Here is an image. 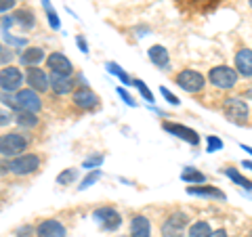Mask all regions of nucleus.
<instances>
[{
    "label": "nucleus",
    "instance_id": "nucleus-43",
    "mask_svg": "<svg viewBox=\"0 0 252 237\" xmlns=\"http://www.w3.org/2000/svg\"><path fill=\"white\" fill-rule=\"evenodd\" d=\"M244 99L252 101V86H250V89H246V90H244Z\"/></svg>",
    "mask_w": 252,
    "mask_h": 237
},
{
    "label": "nucleus",
    "instance_id": "nucleus-47",
    "mask_svg": "<svg viewBox=\"0 0 252 237\" xmlns=\"http://www.w3.org/2000/svg\"><path fill=\"white\" fill-rule=\"evenodd\" d=\"M248 4H250V9H252V0H248Z\"/></svg>",
    "mask_w": 252,
    "mask_h": 237
},
{
    "label": "nucleus",
    "instance_id": "nucleus-35",
    "mask_svg": "<svg viewBox=\"0 0 252 237\" xmlns=\"http://www.w3.org/2000/svg\"><path fill=\"white\" fill-rule=\"evenodd\" d=\"M15 4H17V0H0V13H6V11H11Z\"/></svg>",
    "mask_w": 252,
    "mask_h": 237
},
{
    "label": "nucleus",
    "instance_id": "nucleus-6",
    "mask_svg": "<svg viewBox=\"0 0 252 237\" xmlns=\"http://www.w3.org/2000/svg\"><path fill=\"white\" fill-rule=\"evenodd\" d=\"M189 227V214L185 212H170L162 223V237H185V231Z\"/></svg>",
    "mask_w": 252,
    "mask_h": 237
},
{
    "label": "nucleus",
    "instance_id": "nucleus-10",
    "mask_svg": "<svg viewBox=\"0 0 252 237\" xmlns=\"http://www.w3.org/2000/svg\"><path fill=\"white\" fill-rule=\"evenodd\" d=\"M23 84V74L19 67H13V65H6L2 72H0V89L6 90V92H15L19 90Z\"/></svg>",
    "mask_w": 252,
    "mask_h": 237
},
{
    "label": "nucleus",
    "instance_id": "nucleus-17",
    "mask_svg": "<svg viewBox=\"0 0 252 237\" xmlns=\"http://www.w3.org/2000/svg\"><path fill=\"white\" fill-rule=\"evenodd\" d=\"M147 57H149V61H152L156 67H160V69H168L170 67V55H168V51L164 49L162 44L149 46Z\"/></svg>",
    "mask_w": 252,
    "mask_h": 237
},
{
    "label": "nucleus",
    "instance_id": "nucleus-1",
    "mask_svg": "<svg viewBox=\"0 0 252 237\" xmlns=\"http://www.w3.org/2000/svg\"><path fill=\"white\" fill-rule=\"evenodd\" d=\"M206 80L210 82V86H215L217 90H233L235 86H238L240 76L229 65H215V67H210Z\"/></svg>",
    "mask_w": 252,
    "mask_h": 237
},
{
    "label": "nucleus",
    "instance_id": "nucleus-42",
    "mask_svg": "<svg viewBox=\"0 0 252 237\" xmlns=\"http://www.w3.org/2000/svg\"><path fill=\"white\" fill-rule=\"evenodd\" d=\"M208 237H227V231L225 229H217V231H212Z\"/></svg>",
    "mask_w": 252,
    "mask_h": 237
},
{
    "label": "nucleus",
    "instance_id": "nucleus-19",
    "mask_svg": "<svg viewBox=\"0 0 252 237\" xmlns=\"http://www.w3.org/2000/svg\"><path fill=\"white\" fill-rule=\"evenodd\" d=\"M187 193L189 195H202V197H212V200H225V193L220 189L212 187V185H193V187H187Z\"/></svg>",
    "mask_w": 252,
    "mask_h": 237
},
{
    "label": "nucleus",
    "instance_id": "nucleus-31",
    "mask_svg": "<svg viewBox=\"0 0 252 237\" xmlns=\"http://www.w3.org/2000/svg\"><path fill=\"white\" fill-rule=\"evenodd\" d=\"M0 99H2V103L9 107V109H13V112H19L17 109V101H15V97L11 92H6V90H2V94H0Z\"/></svg>",
    "mask_w": 252,
    "mask_h": 237
},
{
    "label": "nucleus",
    "instance_id": "nucleus-21",
    "mask_svg": "<svg viewBox=\"0 0 252 237\" xmlns=\"http://www.w3.org/2000/svg\"><path fill=\"white\" fill-rule=\"evenodd\" d=\"M220 172H223V175H225L227 178H231L235 185H240V187H244V189H250V191H252V180H248V178L244 177L238 168H235V166H231V164H229V166H225V168L220 170Z\"/></svg>",
    "mask_w": 252,
    "mask_h": 237
},
{
    "label": "nucleus",
    "instance_id": "nucleus-8",
    "mask_svg": "<svg viewBox=\"0 0 252 237\" xmlns=\"http://www.w3.org/2000/svg\"><path fill=\"white\" fill-rule=\"evenodd\" d=\"M72 101L78 109H82V112H93V109L99 107V94L91 90L89 86H80V89L72 90Z\"/></svg>",
    "mask_w": 252,
    "mask_h": 237
},
{
    "label": "nucleus",
    "instance_id": "nucleus-34",
    "mask_svg": "<svg viewBox=\"0 0 252 237\" xmlns=\"http://www.w3.org/2000/svg\"><path fill=\"white\" fill-rule=\"evenodd\" d=\"M160 92L164 94V99H166L168 101V103L170 105H181V101H179V97H175V94H172L168 89H160Z\"/></svg>",
    "mask_w": 252,
    "mask_h": 237
},
{
    "label": "nucleus",
    "instance_id": "nucleus-39",
    "mask_svg": "<svg viewBox=\"0 0 252 237\" xmlns=\"http://www.w3.org/2000/svg\"><path fill=\"white\" fill-rule=\"evenodd\" d=\"M11 120H13V116L9 112H0V126H6Z\"/></svg>",
    "mask_w": 252,
    "mask_h": 237
},
{
    "label": "nucleus",
    "instance_id": "nucleus-46",
    "mask_svg": "<svg viewBox=\"0 0 252 237\" xmlns=\"http://www.w3.org/2000/svg\"><path fill=\"white\" fill-rule=\"evenodd\" d=\"M248 237H252V229H250V231H248Z\"/></svg>",
    "mask_w": 252,
    "mask_h": 237
},
{
    "label": "nucleus",
    "instance_id": "nucleus-20",
    "mask_svg": "<svg viewBox=\"0 0 252 237\" xmlns=\"http://www.w3.org/2000/svg\"><path fill=\"white\" fill-rule=\"evenodd\" d=\"M42 59H44V49H40V46H30V49L23 51L21 57H19V61L26 67L38 65V63H42Z\"/></svg>",
    "mask_w": 252,
    "mask_h": 237
},
{
    "label": "nucleus",
    "instance_id": "nucleus-32",
    "mask_svg": "<svg viewBox=\"0 0 252 237\" xmlns=\"http://www.w3.org/2000/svg\"><path fill=\"white\" fill-rule=\"evenodd\" d=\"M206 143H208V151H220V149H223V141L219 137H212V134L208 137Z\"/></svg>",
    "mask_w": 252,
    "mask_h": 237
},
{
    "label": "nucleus",
    "instance_id": "nucleus-37",
    "mask_svg": "<svg viewBox=\"0 0 252 237\" xmlns=\"http://www.w3.org/2000/svg\"><path fill=\"white\" fill-rule=\"evenodd\" d=\"M32 235H34V229L32 227H21L17 231V237H32Z\"/></svg>",
    "mask_w": 252,
    "mask_h": 237
},
{
    "label": "nucleus",
    "instance_id": "nucleus-29",
    "mask_svg": "<svg viewBox=\"0 0 252 237\" xmlns=\"http://www.w3.org/2000/svg\"><path fill=\"white\" fill-rule=\"evenodd\" d=\"M107 72H112V74H116L120 80L124 82V84H132V80H130V76L126 74V72H122L120 69V65L118 63H107Z\"/></svg>",
    "mask_w": 252,
    "mask_h": 237
},
{
    "label": "nucleus",
    "instance_id": "nucleus-36",
    "mask_svg": "<svg viewBox=\"0 0 252 237\" xmlns=\"http://www.w3.org/2000/svg\"><path fill=\"white\" fill-rule=\"evenodd\" d=\"M4 40L15 44V46H26V40H21V38H13L11 34H4Z\"/></svg>",
    "mask_w": 252,
    "mask_h": 237
},
{
    "label": "nucleus",
    "instance_id": "nucleus-45",
    "mask_svg": "<svg viewBox=\"0 0 252 237\" xmlns=\"http://www.w3.org/2000/svg\"><path fill=\"white\" fill-rule=\"evenodd\" d=\"M242 149H244V151H248V153L252 155V147H248V145H242Z\"/></svg>",
    "mask_w": 252,
    "mask_h": 237
},
{
    "label": "nucleus",
    "instance_id": "nucleus-15",
    "mask_svg": "<svg viewBox=\"0 0 252 237\" xmlns=\"http://www.w3.org/2000/svg\"><path fill=\"white\" fill-rule=\"evenodd\" d=\"M67 231L57 218H46L36 227V237H65Z\"/></svg>",
    "mask_w": 252,
    "mask_h": 237
},
{
    "label": "nucleus",
    "instance_id": "nucleus-25",
    "mask_svg": "<svg viewBox=\"0 0 252 237\" xmlns=\"http://www.w3.org/2000/svg\"><path fill=\"white\" fill-rule=\"evenodd\" d=\"M181 178H183L185 183H193V185H202V183H206L208 180V177L204 175V172L195 170V168H185L183 175H181Z\"/></svg>",
    "mask_w": 252,
    "mask_h": 237
},
{
    "label": "nucleus",
    "instance_id": "nucleus-40",
    "mask_svg": "<svg viewBox=\"0 0 252 237\" xmlns=\"http://www.w3.org/2000/svg\"><path fill=\"white\" fill-rule=\"evenodd\" d=\"M101 162H103V157L97 155V157H93V160H86V162H84V168H91V166H99Z\"/></svg>",
    "mask_w": 252,
    "mask_h": 237
},
{
    "label": "nucleus",
    "instance_id": "nucleus-3",
    "mask_svg": "<svg viewBox=\"0 0 252 237\" xmlns=\"http://www.w3.org/2000/svg\"><path fill=\"white\" fill-rule=\"evenodd\" d=\"M2 168L9 170L11 175L28 177V175H32V172H36L38 168H40V157H38L36 153H21L17 157H11Z\"/></svg>",
    "mask_w": 252,
    "mask_h": 237
},
{
    "label": "nucleus",
    "instance_id": "nucleus-2",
    "mask_svg": "<svg viewBox=\"0 0 252 237\" xmlns=\"http://www.w3.org/2000/svg\"><path fill=\"white\" fill-rule=\"evenodd\" d=\"M175 82L179 89H183L189 94H200L204 89H206V76L198 69H191V67H185L175 76Z\"/></svg>",
    "mask_w": 252,
    "mask_h": 237
},
{
    "label": "nucleus",
    "instance_id": "nucleus-27",
    "mask_svg": "<svg viewBox=\"0 0 252 237\" xmlns=\"http://www.w3.org/2000/svg\"><path fill=\"white\" fill-rule=\"evenodd\" d=\"M42 4H44V11H46V19H49L51 28H53V30H59V28H61V21H59V17H57V13L53 11L51 2H49V0H42Z\"/></svg>",
    "mask_w": 252,
    "mask_h": 237
},
{
    "label": "nucleus",
    "instance_id": "nucleus-11",
    "mask_svg": "<svg viewBox=\"0 0 252 237\" xmlns=\"http://www.w3.org/2000/svg\"><path fill=\"white\" fill-rule=\"evenodd\" d=\"M26 82L32 90H36V92H46L51 89V84H49V74L44 72L42 67H36V65H32L28 67V72H26Z\"/></svg>",
    "mask_w": 252,
    "mask_h": 237
},
{
    "label": "nucleus",
    "instance_id": "nucleus-41",
    "mask_svg": "<svg viewBox=\"0 0 252 237\" xmlns=\"http://www.w3.org/2000/svg\"><path fill=\"white\" fill-rule=\"evenodd\" d=\"M76 42H78V46H80L82 53H89V44H86V40L82 36H76Z\"/></svg>",
    "mask_w": 252,
    "mask_h": 237
},
{
    "label": "nucleus",
    "instance_id": "nucleus-12",
    "mask_svg": "<svg viewBox=\"0 0 252 237\" xmlns=\"http://www.w3.org/2000/svg\"><path fill=\"white\" fill-rule=\"evenodd\" d=\"M46 67L51 69V74H63V76H72L74 65L63 53H51L46 57Z\"/></svg>",
    "mask_w": 252,
    "mask_h": 237
},
{
    "label": "nucleus",
    "instance_id": "nucleus-5",
    "mask_svg": "<svg viewBox=\"0 0 252 237\" xmlns=\"http://www.w3.org/2000/svg\"><path fill=\"white\" fill-rule=\"evenodd\" d=\"M28 145H30V141L19 132L0 134V155H4V157H17L21 153H26Z\"/></svg>",
    "mask_w": 252,
    "mask_h": 237
},
{
    "label": "nucleus",
    "instance_id": "nucleus-23",
    "mask_svg": "<svg viewBox=\"0 0 252 237\" xmlns=\"http://www.w3.org/2000/svg\"><path fill=\"white\" fill-rule=\"evenodd\" d=\"M13 21L19 23V26L26 28V30H32L36 26V17H34V13H32L30 9H19L17 13L13 15Z\"/></svg>",
    "mask_w": 252,
    "mask_h": 237
},
{
    "label": "nucleus",
    "instance_id": "nucleus-13",
    "mask_svg": "<svg viewBox=\"0 0 252 237\" xmlns=\"http://www.w3.org/2000/svg\"><path fill=\"white\" fill-rule=\"evenodd\" d=\"M233 69L238 72V76L250 80V78H252V51H250V49H246V46H244V49H240L238 53H235Z\"/></svg>",
    "mask_w": 252,
    "mask_h": 237
},
{
    "label": "nucleus",
    "instance_id": "nucleus-9",
    "mask_svg": "<svg viewBox=\"0 0 252 237\" xmlns=\"http://www.w3.org/2000/svg\"><path fill=\"white\" fill-rule=\"evenodd\" d=\"M162 128L166 130L168 134H172V137H177V139H183L185 143L189 145H200V134L195 132L193 128H189V126H183V124H177V122H164L162 124Z\"/></svg>",
    "mask_w": 252,
    "mask_h": 237
},
{
    "label": "nucleus",
    "instance_id": "nucleus-26",
    "mask_svg": "<svg viewBox=\"0 0 252 237\" xmlns=\"http://www.w3.org/2000/svg\"><path fill=\"white\" fill-rule=\"evenodd\" d=\"M13 118L23 128H34V126H38V116L32 112H17V116H13Z\"/></svg>",
    "mask_w": 252,
    "mask_h": 237
},
{
    "label": "nucleus",
    "instance_id": "nucleus-28",
    "mask_svg": "<svg viewBox=\"0 0 252 237\" xmlns=\"http://www.w3.org/2000/svg\"><path fill=\"white\" fill-rule=\"evenodd\" d=\"M76 177H78V170L76 168H67V170H63L61 175L57 177V183L59 185H72L76 180Z\"/></svg>",
    "mask_w": 252,
    "mask_h": 237
},
{
    "label": "nucleus",
    "instance_id": "nucleus-16",
    "mask_svg": "<svg viewBox=\"0 0 252 237\" xmlns=\"http://www.w3.org/2000/svg\"><path fill=\"white\" fill-rule=\"evenodd\" d=\"M130 237H152V223L145 214H135L130 218Z\"/></svg>",
    "mask_w": 252,
    "mask_h": 237
},
{
    "label": "nucleus",
    "instance_id": "nucleus-4",
    "mask_svg": "<svg viewBox=\"0 0 252 237\" xmlns=\"http://www.w3.org/2000/svg\"><path fill=\"white\" fill-rule=\"evenodd\" d=\"M223 114L229 122L242 126L248 122L250 109H248V103L244 101V97H227L223 101Z\"/></svg>",
    "mask_w": 252,
    "mask_h": 237
},
{
    "label": "nucleus",
    "instance_id": "nucleus-14",
    "mask_svg": "<svg viewBox=\"0 0 252 237\" xmlns=\"http://www.w3.org/2000/svg\"><path fill=\"white\" fill-rule=\"evenodd\" d=\"M94 218H97L99 223L103 225V229H107V231H116V229L122 225V216L109 206L94 210Z\"/></svg>",
    "mask_w": 252,
    "mask_h": 237
},
{
    "label": "nucleus",
    "instance_id": "nucleus-38",
    "mask_svg": "<svg viewBox=\"0 0 252 237\" xmlns=\"http://www.w3.org/2000/svg\"><path fill=\"white\" fill-rule=\"evenodd\" d=\"M118 94H120V97L126 101V103H128V105H132V107H135V101H132V97H130V94H126V90L124 89H118Z\"/></svg>",
    "mask_w": 252,
    "mask_h": 237
},
{
    "label": "nucleus",
    "instance_id": "nucleus-44",
    "mask_svg": "<svg viewBox=\"0 0 252 237\" xmlns=\"http://www.w3.org/2000/svg\"><path fill=\"white\" fill-rule=\"evenodd\" d=\"M242 168H248V170H252V162H242Z\"/></svg>",
    "mask_w": 252,
    "mask_h": 237
},
{
    "label": "nucleus",
    "instance_id": "nucleus-22",
    "mask_svg": "<svg viewBox=\"0 0 252 237\" xmlns=\"http://www.w3.org/2000/svg\"><path fill=\"white\" fill-rule=\"evenodd\" d=\"M210 233H212L210 223H206V220H195V223H189L185 237H208Z\"/></svg>",
    "mask_w": 252,
    "mask_h": 237
},
{
    "label": "nucleus",
    "instance_id": "nucleus-7",
    "mask_svg": "<svg viewBox=\"0 0 252 237\" xmlns=\"http://www.w3.org/2000/svg\"><path fill=\"white\" fill-rule=\"evenodd\" d=\"M15 101H17V109L19 112H32L38 114L42 109V99L40 94L32 89H19L17 94H15Z\"/></svg>",
    "mask_w": 252,
    "mask_h": 237
},
{
    "label": "nucleus",
    "instance_id": "nucleus-18",
    "mask_svg": "<svg viewBox=\"0 0 252 237\" xmlns=\"http://www.w3.org/2000/svg\"><path fill=\"white\" fill-rule=\"evenodd\" d=\"M49 84H51V89L57 94L72 92L74 86H76V82L72 80V76H63V74H51L49 76Z\"/></svg>",
    "mask_w": 252,
    "mask_h": 237
},
{
    "label": "nucleus",
    "instance_id": "nucleus-33",
    "mask_svg": "<svg viewBox=\"0 0 252 237\" xmlns=\"http://www.w3.org/2000/svg\"><path fill=\"white\" fill-rule=\"evenodd\" d=\"M101 177V170H94V172H91V175L89 177H86L84 180H82V185H80V189H86V187H91L93 183H94V180H97Z\"/></svg>",
    "mask_w": 252,
    "mask_h": 237
},
{
    "label": "nucleus",
    "instance_id": "nucleus-48",
    "mask_svg": "<svg viewBox=\"0 0 252 237\" xmlns=\"http://www.w3.org/2000/svg\"><path fill=\"white\" fill-rule=\"evenodd\" d=\"M0 51H2V49H0Z\"/></svg>",
    "mask_w": 252,
    "mask_h": 237
},
{
    "label": "nucleus",
    "instance_id": "nucleus-24",
    "mask_svg": "<svg viewBox=\"0 0 252 237\" xmlns=\"http://www.w3.org/2000/svg\"><path fill=\"white\" fill-rule=\"evenodd\" d=\"M181 2H187L195 13H208L220 2V0H181Z\"/></svg>",
    "mask_w": 252,
    "mask_h": 237
},
{
    "label": "nucleus",
    "instance_id": "nucleus-30",
    "mask_svg": "<svg viewBox=\"0 0 252 237\" xmlns=\"http://www.w3.org/2000/svg\"><path fill=\"white\" fill-rule=\"evenodd\" d=\"M132 84H135L137 89H139V92L145 97V101H149V103H154V94H152V90L147 89V84H145L143 80H132Z\"/></svg>",
    "mask_w": 252,
    "mask_h": 237
}]
</instances>
